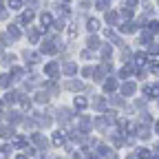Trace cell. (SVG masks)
Listing matches in <instances>:
<instances>
[{"label": "cell", "instance_id": "obj_34", "mask_svg": "<svg viewBox=\"0 0 159 159\" xmlns=\"http://www.w3.org/2000/svg\"><path fill=\"white\" fill-rule=\"evenodd\" d=\"M150 71H152L155 75H159V64H157V62H150Z\"/></svg>", "mask_w": 159, "mask_h": 159}, {"label": "cell", "instance_id": "obj_32", "mask_svg": "<svg viewBox=\"0 0 159 159\" xmlns=\"http://www.w3.org/2000/svg\"><path fill=\"white\" fill-rule=\"evenodd\" d=\"M97 9H108V0H97Z\"/></svg>", "mask_w": 159, "mask_h": 159}, {"label": "cell", "instance_id": "obj_33", "mask_svg": "<svg viewBox=\"0 0 159 159\" xmlns=\"http://www.w3.org/2000/svg\"><path fill=\"white\" fill-rule=\"evenodd\" d=\"M2 62H5V64H13V62H16V57H13V55H5V57H2Z\"/></svg>", "mask_w": 159, "mask_h": 159}, {"label": "cell", "instance_id": "obj_17", "mask_svg": "<svg viewBox=\"0 0 159 159\" xmlns=\"http://www.w3.org/2000/svg\"><path fill=\"white\" fill-rule=\"evenodd\" d=\"M86 104H89V102H86L84 97H80V95L75 97V108H86Z\"/></svg>", "mask_w": 159, "mask_h": 159}, {"label": "cell", "instance_id": "obj_40", "mask_svg": "<svg viewBox=\"0 0 159 159\" xmlns=\"http://www.w3.org/2000/svg\"><path fill=\"white\" fill-rule=\"evenodd\" d=\"M5 18H7V13H5L2 9H0V20H5Z\"/></svg>", "mask_w": 159, "mask_h": 159}, {"label": "cell", "instance_id": "obj_2", "mask_svg": "<svg viewBox=\"0 0 159 159\" xmlns=\"http://www.w3.org/2000/svg\"><path fill=\"white\" fill-rule=\"evenodd\" d=\"M55 51H57V44H55V42H51V40L42 44V53H49V55H53Z\"/></svg>", "mask_w": 159, "mask_h": 159}, {"label": "cell", "instance_id": "obj_8", "mask_svg": "<svg viewBox=\"0 0 159 159\" xmlns=\"http://www.w3.org/2000/svg\"><path fill=\"white\" fill-rule=\"evenodd\" d=\"M40 22H42V27H51V22H53L51 13H42V16H40Z\"/></svg>", "mask_w": 159, "mask_h": 159}, {"label": "cell", "instance_id": "obj_1", "mask_svg": "<svg viewBox=\"0 0 159 159\" xmlns=\"http://www.w3.org/2000/svg\"><path fill=\"white\" fill-rule=\"evenodd\" d=\"M44 73H47L49 77H55V75L60 73V66H57L55 62H51V64H47V66H44Z\"/></svg>", "mask_w": 159, "mask_h": 159}, {"label": "cell", "instance_id": "obj_42", "mask_svg": "<svg viewBox=\"0 0 159 159\" xmlns=\"http://www.w3.org/2000/svg\"><path fill=\"white\" fill-rule=\"evenodd\" d=\"M155 150H157V155H159V144H157V146H155Z\"/></svg>", "mask_w": 159, "mask_h": 159}, {"label": "cell", "instance_id": "obj_20", "mask_svg": "<svg viewBox=\"0 0 159 159\" xmlns=\"http://www.w3.org/2000/svg\"><path fill=\"white\" fill-rule=\"evenodd\" d=\"M35 99H38L40 104H47V102H49V95H47V93H38V95H35Z\"/></svg>", "mask_w": 159, "mask_h": 159}, {"label": "cell", "instance_id": "obj_19", "mask_svg": "<svg viewBox=\"0 0 159 159\" xmlns=\"http://www.w3.org/2000/svg\"><path fill=\"white\" fill-rule=\"evenodd\" d=\"M106 20H108L111 25H115L117 20H119V16H117V13H113V11H108V13H106Z\"/></svg>", "mask_w": 159, "mask_h": 159}, {"label": "cell", "instance_id": "obj_9", "mask_svg": "<svg viewBox=\"0 0 159 159\" xmlns=\"http://www.w3.org/2000/svg\"><path fill=\"white\" fill-rule=\"evenodd\" d=\"M146 95L148 97H159V84L157 86H146Z\"/></svg>", "mask_w": 159, "mask_h": 159}, {"label": "cell", "instance_id": "obj_10", "mask_svg": "<svg viewBox=\"0 0 159 159\" xmlns=\"http://www.w3.org/2000/svg\"><path fill=\"white\" fill-rule=\"evenodd\" d=\"M137 135L142 137V139H146V137H150V128H148V126H139V128H137Z\"/></svg>", "mask_w": 159, "mask_h": 159}, {"label": "cell", "instance_id": "obj_39", "mask_svg": "<svg viewBox=\"0 0 159 159\" xmlns=\"http://www.w3.org/2000/svg\"><path fill=\"white\" fill-rule=\"evenodd\" d=\"M126 2H128V7H133V9L137 7V0H126Z\"/></svg>", "mask_w": 159, "mask_h": 159}, {"label": "cell", "instance_id": "obj_43", "mask_svg": "<svg viewBox=\"0 0 159 159\" xmlns=\"http://www.w3.org/2000/svg\"><path fill=\"white\" fill-rule=\"evenodd\" d=\"M128 159H139V157H133V155H130V157H128Z\"/></svg>", "mask_w": 159, "mask_h": 159}, {"label": "cell", "instance_id": "obj_47", "mask_svg": "<svg viewBox=\"0 0 159 159\" xmlns=\"http://www.w3.org/2000/svg\"><path fill=\"white\" fill-rule=\"evenodd\" d=\"M64 2H69V0H64Z\"/></svg>", "mask_w": 159, "mask_h": 159}, {"label": "cell", "instance_id": "obj_46", "mask_svg": "<svg viewBox=\"0 0 159 159\" xmlns=\"http://www.w3.org/2000/svg\"><path fill=\"white\" fill-rule=\"evenodd\" d=\"M0 5H2V0H0Z\"/></svg>", "mask_w": 159, "mask_h": 159}, {"label": "cell", "instance_id": "obj_24", "mask_svg": "<svg viewBox=\"0 0 159 159\" xmlns=\"http://www.w3.org/2000/svg\"><path fill=\"white\" fill-rule=\"evenodd\" d=\"M9 152H11V148H9V146H2V148H0V159H7Z\"/></svg>", "mask_w": 159, "mask_h": 159}, {"label": "cell", "instance_id": "obj_22", "mask_svg": "<svg viewBox=\"0 0 159 159\" xmlns=\"http://www.w3.org/2000/svg\"><path fill=\"white\" fill-rule=\"evenodd\" d=\"M29 40H31V42L35 44L38 40H40V31H35V29H33V31H29Z\"/></svg>", "mask_w": 159, "mask_h": 159}, {"label": "cell", "instance_id": "obj_35", "mask_svg": "<svg viewBox=\"0 0 159 159\" xmlns=\"http://www.w3.org/2000/svg\"><path fill=\"white\" fill-rule=\"evenodd\" d=\"M148 51L150 53H159V44H148Z\"/></svg>", "mask_w": 159, "mask_h": 159}, {"label": "cell", "instance_id": "obj_31", "mask_svg": "<svg viewBox=\"0 0 159 159\" xmlns=\"http://www.w3.org/2000/svg\"><path fill=\"white\" fill-rule=\"evenodd\" d=\"M130 73H133V66H124V69H122V73H119V75H122V77H128Z\"/></svg>", "mask_w": 159, "mask_h": 159}, {"label": "cell", "instance_id": "obj_44", "mask_svg": "<svg viewBox=\"0 0 159 159\" xmlns=\"http://www.w3.org/2000/svg\"><path fill=\"white\" fill-rule=\"evenodd\" d=\"M0 53H2V44H0Z\"/></svg>", "mask_w": 159, "mask_h": 159}, {"label": "cell", "instance_id": "obj_11", "mask_svg": "<svg viewBox=\"0 0 159 159\" xmlns=\"http://www.w3.org/2000/svg\"><path fill=\"white\" fill-rule=\"evenodd\" d=\"M86 25H89V31H93V33H95V31L99 29V20H95V18H91V20H89V22H86Z\"/></svg>", "mask_w": 159, "mask_h": 159}, {"label": "cell", "instance_id": "obj_36", "mask_svg": "<svg viewBox=\"0 0 159 159\" xmlns=\"http://www.w3.org/2000/svg\"><path fill=\"white\" fill-rule=\"evenodd\" d=\"M108 55H111V47H104L102 49V57H108Z\"/></svg>", "mask_w": 159, "mask_h": 159}, {"label": "cell", "instance_id": "obj_27", "mask_svg": "<svg viewBox=\"0 0 159 159\" xmlns=\"http://www.w3.org/2000/svg\"><path fill=\"white\" fill-rule=\"evenodd\" d=\"M25 57L29 60L31 64H38V55H35V53H25Z\"/></svg>", "mask_w": 159, "mask_h": 159}, {"label": "cell", "instance_id": "obj_38", "mask_svg": "<svg viewBox=\"0 0 159 159\" xmlns=\"http://www.w3.org/2000/svg\"><path fill=\"white\" fill-rule=\"evenodd\" d=\"M75 35H77V31H75V27H71V31H69V38H71V40H73V38H75Z\"/></svg>", "mask_w": 159, "mask_h": 159}, {"label": "cell", "instance_id": "obj_41", "mask_svg": "<svg viewBox=\"0 0 159 159\" xmlns=\"http://www.w3.org/2000/svg\"><path fill=\"white\" fill-rule=\"evenodd\" d=\"M18 159H29V155H20V157H18Z\"/></svg>", "mask_w": 159, "mask_h": 159}, {"label": "cell", "instance_id": "obj_45", "mask_svg": "<svg viewBox=\"0 0 159 159\" xmlns=\"http://www.w3.org/2000/svg\"><path fill=\"white\" fill-rule=\"evenodd\" d=\"M157 133H159V124H157Z\"/></svg>", "mask_w": 159, "mask_h": 159}, {"label": "cell", "instance_id": "obj_13", "mask_svg": "<svg viewBox=\"0 0 159 159\" xmlns=\"http://www.w3.org/2000/svg\"><path fill=\"white\" fill-rule=\"evenodd\" d=\"M115 89H117V82H115V80H108V82L104 84V91H106V93H113Z\"/></svg>", "mask_w": 159, "mask_h": 159}, {"label": "cell", "instance_id": "obj_4", "mask_svg": "<svg viewBox=\"0 0 159 159\" xmlns=\"http://www.w3.org/2000/svg\"><path fill=\"white\" fill-rule=\"evenodd\" d=\"M122 93H124V95H133V93H135V82H126V84L122 86Z\"/></svg>", "mask_w": 159, "mask_h": 159}, {"label": "cell", "instance_id": "obj_29", "mask_svg": "<svg viewBox=\"0 0 159 159\" xmlns=\"http://www.w3.org/2000/svg\"><path fill=\"white\" fill-rule=\"evenodd\" d=\"M80 126H82V130H89V126H91V122H89V119H86V117H82V119H80Z\"/></svg>", "mask_w": 159, "mask_h": 159}, {"label": "cell", "instance_id": "obj_12", "mask_svg": "<svg viewBox=\"0 0 159 159\" xmlns=\"http://www.w3.org/2000/svg\"><path fill=\"white\" fill-rule=\"evenodd\" d=\"M9 84H11V75H0V86L9 89Z\"/></svg>", "mask_w": 159, "mask_h": 159}, {"label": "cell", "instance_id": "obj_28", "mask_svg": "<svg viewBox=\"0 0 159 159\" xmlns=\"http://www.w3.org/2000/svg\"><path fill=\"white\" fill-rule=\"evenodd\" d=\"M9 7L11 9H20L22 7V0H9Z\"/></svg>", "mask_w": 159, "mask_h": 159}, {"label": "cell", "instance_id": "obj_21", "mask_svg": "<svg viewBox=\"0 0 159 159\" xmlns=\"http://www.w3.org/2000/svg\"><path fill=\"white\" fill-rule=\"evenodd\" d=\"M13 146H18V148H25V146H27L25 137H16V139H13Z\"/></svg>", "mask_w": 159, "mask_h": 159}, {"label": "cell", "instance_id": "obj_6", "mask_svg": "<svg viewBox=\"0 0 159 159\" xmlns=\"http://www.w3.org/2000/svg\"><path fill=\"white\" fill-rule=\"evenodd\" d=\"M0 135L9 139V137L13 135V128H11V126H7V124H2V126H0Z\"/></svg>", "mask_w": 159, "mask_h": 159}, {"label": "cell", "instance_id": "obj_26", "mask_svg": "<svg viewBox=\"0 0 159 159\" xmlns=\"http://www.w3.org/2000/svg\"><path fill=\"white\" fill-rule=\"evenodd\" d=\"M75 71H77V66H75V64H66V66H64V73H66V75H73Z\"/></svg>", "mask_w": 159, "mask_h": 159}, {"label": "cell", "instance_id": "obj_23", "mask_svg": "<svg viewBox=\"0 0 159 159\" xmlns=\"http://www.w3.org/2000/svg\"><path fill=\"white\" fill-rule=\"evenodd\" d=\"M122 31H124V33H133V31H135V22H126V25L122 27Z\"/></svg>", "mask_w": 159, "mask_h": 159}, {"label": "cell", "instance_id": "obj_25", "mask_svg": "<svg viewBox=\"0 0 159 159\" xmlns=\"http://www.w3.org/2000/svg\"><path fill=\"white\" fill-rule=\"evenodd\" d=\"M95 108H99V111H104V108H106V102H104L102 97H97V99H95Z\"/></svg>", "mask_w": 159, "mask_h": 159}, {"label": "cell", "instance_id": "obj_18", "mask_svg": "<svg viewBox=\"0 0 159 159\" xmlns=\"http://www.w3.org/2000/svg\"><path fill=\"white\" fill-rule=\"evenodd\" d=\"M146 31H148V33H152V35H155V33H159V22H150V25L146 27Z\"/></svg>", "mask_w": 159, "mask_h": 159}, {"label": "cell", "instance_id": "obj_37", "mask_svg": "<svg viewBox=\"0 0 159 159\" xmlns=\"http://www.w3.org/2000/svg\"><path fill=\"white\" fill-rule=\"evenodd\" d=\"M20 99H22V106H25V108H29V106H31V102H29V97H20Z\"/></svg>", "mask_w": 159, "mask_h": 159}, {"label": "cell", "instance_id": "obj_7", "mask_svg": "<svg viewBox=\"0 0 159 159\" xmlns=\"http://www.w3.org/2000/svg\"><path fill=\"white\" fill-rule=\"evenodd\" d=\"M31 20H33V11H27V13L20 16V25H29Z\"/></svg>", "mask_w": 159, "mask_h": 159}, {"label": "cell", "instance_id": "obj_15", "mask_svg": "<svg viewBox=\"0 0 159 159\" xmlns=\"http://www.w3.org/2000/svg\"><path fill=\"white\" fill-rule=\"evenodd\" d=\"M137 157H139V159H150V150H148V148H139V150H137Z\"/></svg>", "mask_w": 159, "mask_h": 159}, {"label": "cell", "instance_id": "obj_16", "mask_svg": "<svg viewBox=\"0 0 159 159\" xmlns=\"http://www.w3.org/2000/svg\"><path fill=\"white\" fill-rule=\"evenodd\" d=\"M135 64H137V66H144V64H146V55H144V53H137V55H135Z\"/></svg>", "mask_w": 159, "mask_h": 159}, {"label": "cell", "instance_id": "obj_5", "mask_svg": "<svg viewBox=\"0 0 159 159\" xmlns=\"http://www.w3.org/2000/svg\"><path fill=\"white\" fill-rule=\"evenodd\" d=\"M31 142H33V144H35L38 148H44V146H47L44 137H40V135H33V137H31Z\"/></svg>", "mask_w": 159, "mask_h": 159}, {"label": "cell", "instance_id": "obj_3", "mask_svg": "<svg viewBox=\"0 0 159 159\" xmlns=\"http://www.w3.org/2000/svg\"><path fill=\"white\" fill-rule=\"evenodd\" d=\"M64 142H66V135H64L62 130H60V133H55V135H53V146H62Z\"/></svg>", "mask_w": 159, "mask_h": 159}, {"label": "cell", "instance_id": "obj_14", "mask_svg": "<svg viewBox=\"0 0 159 159\" xmlns=\"http://www.w3.org/2000/svg\"><path fill=\"white\" fill-rule=\"evenodd\" d=\"M9 35H11V40H18V38H20V29H18L16 25H11V27H9Z\"/></svg>", "mask_w": 159, "mask_h": 159}, {"label": "cell", "instance_id": "obj_30", "mask_svg": "<svg viewBox=\"0 0 159 159\" xmlns=\"http://www.w3.org/2000/svg\"><path fill=\"white\" fill-rule=\"evenodd\" d=\"M16 97H18L16 93H7V97H5V102H7V104H13V102H16Z\"/></svg>", "mask_w": 159, "mask_h": 159}]
</instances>
